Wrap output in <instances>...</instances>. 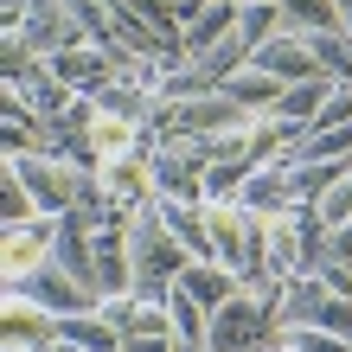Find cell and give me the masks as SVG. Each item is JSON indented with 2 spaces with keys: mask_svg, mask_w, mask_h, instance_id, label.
Masks as SVG:
<instances>
[{
  "mask_svg": "<svg viewBox=\"0 0 352 352\" xmlns=\"http://www.w3.org/2000/svg\"><path fill=\"white\" fill-rule=\"evenodd\" d=\"M129 256H135V301H167L173 288H179V276L199 263V256L167 231L160 205H148V212L129 218Z\"/></svg>",
  "mask_w": 352,
  "mask_h": 352,
  "instance_id": "obj_1",
  "label": "cell"
},
{
  "mask_svg": "<svg viewBox=\"0 0 352 352\" xmlns=\"http://www.w3.org/2000/svg\"><path fill=\"white\" fill-rule=\"evenodd\" d=\"M276 288H237L231 301L212 314V352H263L282 340V314H276Z\"/></svg>",
  "mask_w": 352,
  "mask_h": 352,
  "instance_id": "obj_2",
  "label": "cell"
},
{
  "mask_svg": "<svg viewBox=\"0 0 352 352\" xmlns=\"http://www.w3.org/2000/svg\"><path fill=\"white\" fill-rule=\"evenodd\" d=\"M0 295H26V301L45 307V314H58V320H71V314H96V307H102V295H90V288L77 282L71 269H58V263H38L32 276L0 282Z\"/></svg>",
  "mask_w": 352,
  "mask_h": 352,
  "instance_id": "obj_3",
  "label": "cell"
},
{
  "mask_svg": "<svg viewBox=\"0 0 352 352\" xmlns=\"http://www.w3.org/2000/svg\"><path fill=\"white\" fill-rule=\"evenodd\" d=\"M148 173H154V199L205 205V160L192 154V141H154Z\"/></svg>",
  "mask_w": 352,
  "mask_h": 352,
  "instance_id": "obj_4",
  "label": "cell"
},
{
  "mask_svg": "<svg viewBox=\"0 0 352 352\" xmlns=\"http://www.w3.org/2000/svg\"><path fill=\"white\" fill-rule=\"evenodd\" d=\"M58 231H65V218H32V224H13V231H0V282L13 276H32L38 263H52L58 250Z\"/></svg>",
  "mask_w": 352,
  "mask_h": 352,
  "instance_id": "obj_5",
  "label": "cell"
},
{
  "mask_svg": "<svg viewBox=\"0 0 352 352\" xmlns=\"http://www.w3.org/2000/svg\"><path fill=\"white\" fill-rule=\"evenodd\" d=\"M148 154H154V148H148ZM148 154H116V160H102V167H96L102 199H109L122 218H135V212H148V205H154V173H148Z\"/></svg>",
  "mask_w": 352,
  "mask_h": 352,
  "instance_id": "obj_6",
  "label": "cell"
},
{
  "mask_svg": "<svg viewBox=\"0 0 352 352\" xmlns=\"http://www.w3.org/2000/svg\"><path fill=\"white\" fill-rule=\"evenodd\" d=\"M45 65H52V77H58V84H65V90H77V96H96V90H109L116 77H122V65H116V58L102 52V45H90V38H84V45L52 52Z\"/></svg>",
  "mask_w": 352,
  "mask_h": 352,
  "instance_id": "obj_7",
  "label": "cell"
},
{
  "mask_svg": "<svg viewBox=\"0 0 352 352\" xmlns=\"http://www.w3.org/2000/svg\"><path fill=\"white\" fill-rule=\"evenodd\" d=\"M7 307H0V346H26V352H58L65 340H58V314H45L38 301H26V295H0Z\"/></svg>",
  "mask_w": 352,
  "mask_h": 352,
  "instance_id": "obj_8",
  "label": "cell"
},
{
  "mask_svg": "<svg viewBox=\"0 0 352 352\" xmlns=\"http://www.w3.org/2000/svg\"><path fill=\"white\" fill-rule=\"evenodd\" d=\"M26 45L38 58H52V52H65V45H84V26H77V13L65 7V0H32V13H26Z\"/></svg>",
  "mask_w": 352,
  "mask_h": 352,
  "instance_id": "obj_9",
  "label": "cell"
},
{
  "mask_svg": "<svg viewBox=\"0 0 352 352\" xmlns=\"http://www.w3.org/2000/svg\"><path fill=\"white\" fill-rule=\"evenodd\" d=\"M250 65L269 71L276 84H314V77H327V71L314 65V52H307V38H301V32H276V38H269V45L250 58Z\"/></svg>",
  "mask_w": 352,
  "mask_h": 352,
  "instance_id": "obj_10",
  "label": "cell"
},
{
  "mask_svg": "<svg viewBox=\"0 0 352 352\" xmlns=\"http://www.w3.org/2000/svg\"><path fill=\"white\" fill-rule=\"evenodd\" d=\"M237 19H243V0H205V7L186 19V32H179L186 65H192V58H205L212 45H224V38L237 32Z\"/></svg>",
  "mask_w": 352,
  "mask_h": 352,
  "instance_id": "obj_11",
  "label": "cell"
},
{
  "mask_svg": "<svg viewBox=\"0 0 352 352\" xmlns=\"http://www.w3.org/2000/svg\"><path fill=\"white\" fill-rule=\"evenodd\" d=\"M237 205H243V212H256V218L295 212V186H288V160H269V167H256L250 179H243Z\"/></svg>",
  "mask_w": 352,
  "mask_h": 352,
  "instance_id": "obj_12",
  "label": "cell"
},
{
  "mask_svg": "<svg viewBox=\"0 0 352 352\" xmlns=\"http://www.w3.org/2000/svg\"><path fill=\"white\" fill-rule=\"evenodd\" d=\"M352 173V160H288V186H295V205H320L333 186Z\"/></svg>",
  "mask_w": 352,
  "mask_h": 352,
  "instance_id": "obj_13",
  "label": "cell"
},
{
  "mask_svg": "<svg viewBox=\"0 0 352 352\" xmlns=\"http://www.w3.org/2000/svg\"><path fill=\"white\" fill-rule=\"evenodd\" d=\"M179 288H186V295H192V301L205 307V314H218V307L231 301V295H237L243 282H237V276H231L224 263H192V269L179 276Z\"/></svg>",
  "mask_w": 352,
  "mask_h": 352,
  "instance_id": "obj_14",
  "label": "cell"
},
{
  "mask_svg": "<svg viewBox=\"0 0 352 352\" xmlns=\"http://www.w3.org/2000/svg\"><path fill=\"white\" fill-rule=\"evenodd\" d=\"M160 218H167V231L192 250L199 263H212V231H205V205H186V199H154Z\"/></svg>",
  "mask_w": 352,
  "mask_h": 352,
  "instance_id": "obj_15",
  "label": "cell"
},
{
  "mask_svg": "<svg viewBox=\"0 0 352 352\" xmlns=\"http://www.w3.org/2000/svg\"><path fill=\"white\" fill-rule=\"evenodd\" d=\"M58 340H65L71 352H122V327L102 320V307H96V314H71L65 327H58Z\"/></svg>",
  "mask_w": 352,
  "mask_h": 352,
  "instance_id": "obj_16",
  "label": "cell"
},
{
  "mask_svg": "<svg viewBox=\"0 0 352 352\" xmlns=\"http://www.w3.org/2000/svg\"><path fill=\"white\" fill-rule=\"evenodd\" d=\"M282 90H288V84H276V77H269V71H256V65H243L231 84H224V96H231V102H243L250 116H276Z\"/></svg>",
  "mask_w": 352,
  "mask_h": 352,
  "instance_id": "obj_17",
  "label": "cell"
},
{
  "mask_svg": "<svg viewBox=\"0 0 352 352\" xmlns=\"http://www.w3.org/2000/svg\"><path fill=\"white\" fill-rule=\"evenodd\" d=\"M327 96H333V77H314V84H288L282 102H276V116L282 122H295V129H307L320 109H327Z\"/></svg>",
  "mask_w": 352,
  "mask_h": 352,
  "instance_id": "obj_18",
  "label": "cell"
},
{
  "mask_svg": "<svg viewBox=\"0 0 352 352\" xmlns=\"http://www.w3.org/2000/svg\"><path fill=\"white\" fill-rule=\"evenodd\" d=\"M314 65L333 77V84H352V32H301Z\"/></svg>",
  "mask_w": 352,
  "mask_h": 352,
  "instance_id": "obj_19",
  "label": "cell"
},
{
  "mask_svg": "<svg viewBox=\"0 0 352 352\" xmlns=\"http://www.w3.org/2000/svg\"><path fill=\"white\" fill-rule=\"evenodd\" d=\"M276 32H288V19H282V7H269V0H243V19H237V38L250 45V58L269 45Z\"/></svg>",
  "mask_w": 352,
  "mask_h": 352,
  "instance_id": "obj_20",
  "label": "cell"
},
{
  "mask_svg": "<svg viewBox=\"0 0 352 352\" xmlns=\"http://www.w3.org/2000/svg\"><path fill=\"white\" fill-rule=\"evenodd\" d=\"M32 218H45V212H38V199H32L7 167H0V231H13V224H32Z\"/></svg>",
  "mask_w": 352,
  "mask_h": 352,
  "instance_id": "obj_21",
  "label": "cell"
},
{
  "mask_svg": "<svg viewBox=\"0 0 352 352\" xmlns=\"http://www.w3.org/2000/svg\"><path fill=\"white\" fill-rule=\"evenodd\" d=\"M282 352H352V340L327 333V327H282Z\"/></svg>",
  "mask_w": 352,
  "mask_h": 352,
  "instance_id": "obj_22",
  "label": "cell"
},
{
  "mask_svg": "<svg viewBox=\"0 0 352 352\" xmlns=\"http://www.w3.org/2000/svg\"><path fill=\"white\" fill-rule=\"evenodd\" d=\"M320 218H327V231H340V224H352V173L333 186V192L320 199Z\"/></svg>",
  "mask_w": 352,
  "mask_h": 352,
  "instance_id": "obj_23",
  "label": "cell"
},
{
  "mask_svg": "<svg viewBox=\"0 0 352 352\" xmlns=\"http://www.w3.org/2000/svg\"><path fill=\"white\" fill-rule=\"evenodd\" d=\"M327 263H333V269H352V224H340V231L327 237Z\"/></svg>",
  "mask_w": 352,
  "mask_h": 352,
  "instance_id": "obj_24",
  "label": "cell"
},
{
  "mask_svg": "<svg viewBox=\"0 0 352 352\" xmlns=\"http://www.w3.org/2000/svg\"><path fill=\"white\" fill-rule=\"evenodd\" d=\"M7 352H26V346H7Z\"/></svg>",
  "mask_w": 352,
  "mask_h": 352,
  "instance_id": "obj_25",
  "label": "cell"
},
{
  "mask_svg": "<svg viewBox=\"0 0 352 352\" xmlns=\"http://www.w3.org/2000/svg\"><path fill=\"white\" fill-rule=\"evenodd\" d=\"M263 352H282V346H263Z\"/></svg>",
  "mask_w": 352,
  "mask_h": 352,
  "instance_id": "obj_26",
  "label": "cell"
},
{
  "mask_svg": "<svg viewBox=\"0 0 352 352\" xmlns=\"http://www.w3.org/2000/svg\"><path fill=\"white\" fill-rule=\"evenodd\" d=\"M269 7H282V0H269Z\"/></svg>",
  "mask_w": 352,
  "mask_h": 352,
  "instance_id": "obj_27",
  "label": "cell"
},
{
  "mask_svg": "<svg viewBox=\"0 0 352 352\" xmlns=\"http://www.w3.org/2000/svg\"><path fill=\"white\" fill-rule=\"evenodd\" d=\"M58 352H71V346H58Z\"/></svg>",
  "mask_w": 352,
  "mask_h": 352,
  "instance_id": "obj_28",
  "label": "cell"
}]
</instances>
